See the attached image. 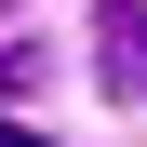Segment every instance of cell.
Masks as SVG:
<instances>
[{"instance_id":"cell-2","label":"cell","mask_w":147,"mask_h":147,"mask_svg":"<svg viewBox=\"0 0 147 147\" xmlns=\"http://www.w3.org/2000/svg\"><path fill=\"white\" fill-rule=\"evenodd\" d=\"M0 147H54V134H27V120H0Z\"/></svg>"},{"instance_id":"cell-1","label":"cell","mask_w":147,"mask_h":147,"mask_svg":"<svg viewBox=\"0 0 147 147\" xmlns=\"http://www.w3.org/2000/svg\"><path fill=\"white\" fill-rule=\"evenodd\" d=\"M94 54H107V80H120V94L147 80V0H107V13H94Z\"/></svg>"}]
</instances>
